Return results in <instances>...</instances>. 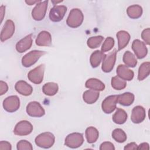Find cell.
<instances>
[{"label":"cell","mask_w":150,"mask_h":150,"mask_svg":"<svg viewBox=\"0 0 150 150\" xmlns=\"http://www.w3.org/2000/svg\"><path fill=\"white\" fill-rule=\"evenodd\" d=\"M118 39V50H121L127 46L130 40V35L125 30H120L117 33Z\"/></svg>","instance_id":"obj_20"},{"label":"cell","mask_w":150,"mask_h":150,"mask_svg":"<svg viewBox=\"0 0 150 150\" xmlns=\"http://www.w3.org/2000/svg\"><path fill=\"white\" fill-rule=\"evenodd\" d=\"M87 88L90 90H93L97 91H103L105 89L104 84L100 80L95 78H91L88 79L85 84Z\"/></svg>","instance_id":"obj_21"},{"label":"cell","mask_w":150,"mask_h":150,"mask_svg":"<svg viewBox=\"0 0 150 150\" xmlns=\"http://www.w3.org/2000/svg\"><path fill=\"white\" fill-rule=\"evenodd\" d=\"M125 150H131V149H138V145L135 142H131L125 145L124 148Z\"/></svg>","instance_id":"obj_40"},{"label":"cell","mask_w":150,"mask_h":150,"mask_svg":"<svg viewBox=\"0 0 150 150\" xmlns=\"http://www.w3.org/2000/svg\"><path fill=\"white\" fill-rule=\"evenodd\" d=\"M114 45V40L111 37H108L105 40L101 47V52L103 53L108 52L112 49Z\"/></svg>","instance_id":"obj_34"},{"label":"cell","mask_w":150,"mask_h":150,"mask_svg":"<svg viewBox=\"0 0 150 150\" xmlns=\"http://www.w3.org/2000/svg\"><path fill=\"white\" fill-rule=\"evenodd\" d=\"M127 120V112L121 108H117L116 112L112 115V121L117 124H122Z\"/></svg>","instance_id":"obj_27"},{"label":"cell","mask_w":150,"mask_h":150,"mask_svg":"<svg viewBox=\"0 0 150 150\" xmlns=\"http://www.w3.org/2000/svg\"><path fill=\"white\" fill-rule=\"evenodd\" d=\"M35 43L39 46H50L52 44V36L50 33L46 30L41 31L38 34Z\"/></svg>","instance_id":"obj_16"},{"label":"cell","mask_w":150,"mask_h":150,"mask_svg":"<svg viewBox=\"0 0 150 150\" xmlns=\"http://www.w3.org/2000/svg\"><path fill=\"white\" fill-rule=\"evenodd\" d=\"M45 68V64H42L31 70L28 74V79L32 83L36 84L41 83L43 79Z\"/></svg>","instance_id":"obj_5"},{"label":"cell","mask_w":150,"mask_h":150,"mask_svg":"<svg viewBox=\"0 0 150 150\" xmlns=\"http://www.w3.org/2000/svg\"><path fill=\"white\" fill-rule=\"evenodd\" d=\"M18 150H32L33 146L32 144L26 140H21L16 145Z\"/></svg>","instance_id":"obj_35"},{"label":"cell","mask_w":150,"mask_h":150,"mask_svg":"<svg viewBox=\"0 0 150 150\" xmlns=\"http://www.w3.org/2000/svg\"><path fill=\"white\" fill-rule=\"evenodd\" d=\"M127 13L131 19H138L140 18L142 14V8L138 5H131L128 7Z\"/></svg>","instance_id":"obj_24"},{"label":"cell","mask_w":150,"mask_h":150,"mask_svg":"<svg viewBox=\"0 0 150 150\" xmlns=\"http://www.w3.org/2000/svg\"><path fill=\"white\" fill-rule=\"evenodd\" d=\"M0 149L1 150H11L12 146L11 144L5 141H2L0 142Z\"/></svg>","instance_id":"obj_38"},{"label":"cell","mask_w":150,"mask_h":150,"mask_svg":"<svg viewBox=\"0 0 150 150\" xmlns=\"http://www.w3.org/2000/svg\"><path fill=\"white\" fill-rule=\"evenodd\" d=\"M67 11V7L64 5H54L50 10L49 16L52 22H57L62 21Z\"/></svg>","instance_id":"obj_10"},{"label":"cell","mask_w":150,"mask_h":150,"mask_svg":"<svg viewBox=\"0 0 150 150\" xmlns=\"http://www.w3.org/2000/svg\"><path fill=\"white\" fill-rule=\"evenodd\" d=\"M83 19L84 15L81 11L78 8H74L70 11L66 23L70 28H76L81 25Z\"/></svg>","instance_id":"obj_1"},{"label":"cell","mask_w":150,"mask_h":150,"mask_svg":"<svg viewBox=\"0 0 150 150\" xmlns=\"http://www.w3.org/2000/svg\"><path fill=\"white\" fill-rule=\"evenodd\" d=\"M45 54V52L34 50L26 53L22 58V64L25 67H29L33 65L39 59Z\"/></svg>","instance_id":"obj_3"},{"label":"cell","mask_w":150,"mask_h":150,"mask_svg":"<svg viewBox=\"0 0 150 150\" xmlns=\"http://www.w3.org/2000/svg\"><path fill=\"white\" fill-rule=\"evenodd\" d=\"M149 66L150 63L149 62H144L141 64L138 69V80L139 81H142L146 78L149 74Z\"/></svg>","instance_id":"obj_29"},{"label":"cell","mask_w":150,"mask_h":150,"mask_svg":"<svg viewBox=\"0 0 150 150\" xmlns=\"http://www.w3.org/2000/svg\"><path fill=\"white\" fill-rule=\"evenodd\" d=\"M104 56L105 54L101 51H100L98 50L94 51L91 54L90 59V64L92 67L96 68L98 67L100 65L101 62L103 61Z\"/></svg>","instance_id":"obj_25"},{"label":"cell","mask_w":150,"mask_h":150,"mask_svg":"<svg viewBox=\"0 0 150 150\" xmlns=\"http://www.w3.org/2000/svg\"><path fill=\"white\" fill-rule=\"evenodd\" d=\"M100 96V93L97 91L93 90H88L84 92L83 94V98L87 104H91L97 101Z\"/></svg>","instance_id":"obj_23"},{"label":"cell","mask_w":150,"mask_h":150,"mask_svg":"<svg viewBox=\"0 0 150 150\" xmlns=\"http://www.w3.org/2000/svg\"><path fill=\"white\" fill-rule=\"evenodd\" d=\"M32 35H28L21 39L16 44V49L19 53H23L29 49L32 45Z\"/></svg>","instance_id":"obj_17"},{"label":"cell","mask_w":150,"mask_h":150,"mask_svg":"<svg viewBox=\"0 0 150 150\" xmlns=\"http://www.w3.org/2000/svg\"><path fill=\"white\" fill-rule=\"evenodd\" d=\"M20 106V100L17 96H11L6 97L3 101V107L9 112L17 111Z\"/></svg>","instance_id":"obj_11"},{"label":"cell","mask_w":150,"mask_h":150,"mask_svg":"<svg viewBox=\"0 0 150 150\" xmlns=\"http://www.w3.org/2000/svg\"><path fill=\"white\" fill-rule=\"evenodd\" d=\"M146 112L145 108L141 105H137L134 107L132 110L131 120L134 124L142 122L145 118Z\"/></svg>","instance_id":"obj_15"},{"label":"cell","mask_w":150,"mask_h":150,"mask_svg":"<svg viewBox=\"0 0 150 150\" xmlns=\"http://www.w3.org/2000/svg\"><path fill=\"white\" fill-rule=\"evenodd\" d=\"M99 137L98 130L94 127H89L86 130V137L87 142L90 144L96 142Z\"/></svg>","instance_id":"obj_28"},{"label":"cell","mask_w":150,"mask_h":150,"mask_svg":"<svg viewBox=\"0 0 150 150\" xmlns=\"http://www.w3.org/2000/svg\"><path fill=\"white\" fill-rule=\"evenodd\" d=\"M104 39V37L102 36H93L88 39L87 44V46L91 49H95L100 46L101 42Z\"/></svg>","instance_id":"obj_33"},{"label":"cell","mask_w":150,"mask_h":150,"mask_svg":"<svg viewBox=\"0 0 150 150\" xmlns=\"http://www.w3.org/2000/svg\"><path fill=\"white\" fill-rule=\"evenodd\" d=\"M100 150H114L115 147L112 143L110 142H104L100 145Z\"/></svg>","instance_id":"obj_37"},{"label":"cell","mask_w":150,"mask_h":150,"mask_svg":"<svg viewBox=\"0 0 150 150\" xmlns=\"http://www.w3.org/2000/svg\"><path fill=\"white\" fill-rule=\"evenodd\" d=\"M122 60L125 65L129 67H134L137 64V60L135 56L129 51H126L124 53Z\"/></svg>","instance_id":"obj_30"},{"label":"cell","mask_w":150,"mask_h":150,"mask_svg":"<svg viewBox=\"0 0 150 150\" xmlns=\"http://www.w3.org/2000/svg\"><path fill=\"white\" fill-rule=\"evenodd\" d=\"M117 52V50L114 49L108 54H105L101 66L102 70L104 72L109 73L113 69L116 60Z\"/></svg>","instance_id":"obj_6"},{"label":"cell","mask_w":150,"mask_h":150,"mask_svg":"<svg viewBox=\"0 0 150 150\" xmlns=\"http://www.w3.org/2000/svg\"><path fill=\"white\" fill-rule=\"evenodd\" d=\"M48 1H40L36 5L32 11V16L35 21L42 20L46 15Z\"/></svg>","instance_id":"obj_8"},{"label":"cell","mask_w":150,"mask_h":150,"mask_svg":"<svg viewBox=\"0 0 150 150\" xmlns=\"http://www.w3.org/2000/svg\"><path fill=\"white\" fill-rule=\"evenodd\" d=\"M149 36H150V29L146 28L144 29L141 33L142 39L144 40L146 44L149 45Z\"/></svg>","instance_id":"obj_36"},{"label":"cell","mask_w":150,"mask_h":150,"mask_svg":"<svg viewBox=\"0 0 150 150\" xmlns=\"http://www.w3.org/2000/svg\"><path fill=\"white\" fill-rule=\"evenodd\" d=\"M118 95H112L107 97L103 101L101 108L105 114L112 112L116 108Z\"/></svg>","instance_id":"obj_12"},{"label":"cell","mask_w":150,"mask_h":150,"mask_svg":"<svg viewBox=\"0 0 150 150\" xmlns=\"http://www.w3.org/2000/svg\"><path fill=\"white\" fill-rule=\"evenodd\" d=\"M15 32V24L12 20H7L1 32V40L4 42L10 39L13 35Z\"/></svg>","instance_id":"obj_14"},{"label":"cell","mask_w":150,"mask_h":150,"mask_svg":"<svg viewBox=\"0 0 150 150\" xmlns=\"http://www.w3.org/2000/svg\"><path fill=\"white\" fill-rule=\"evenodd\" d=\"M59 90V87L57 83L54 82H49L45 83L43 87L42 91L45 95L53 96L55 95Z\"/></svg>","instance_id":"obj_26"},{"label":"cell","mask_w":150,"mask_h":150,"mask_svg":"<svg viewBox=\"0 0 150 150\" xmlns=\"http://www.w3.org/2000/svg\"><path fill=\"white\" fill-rule=\"evenodd\" d=\"M84 142L83 135L81 133L73 132L69 134L65 138L64 144L71 148H77L82 145Z\"/></svg>","instance_id":"obj_4"},{"label":"cell","mask_w":150,"mask_h":150,"mask_svg":"<svg viewBox=\"0 0 150 150\" xmlns=\"http://www.w3.org/2000/svg\"><path fill=\"white\" fill-rule=\"evenodd\" d=\"M55 141L54 135L49 132H46L38 135L35 139L37 146L43 148H49L52 147Z\"/></svg>","instance_id":"obj_2"},{"label":"cell","mask_w":150,"mask_h":150,"mask_svg":"<svg viewBox=\"0 0 150 150\" xmlns=\"http://www.w3.org/2000/svg\"><path fill=\"white\" fill-rule=\"evenodd\" d=\"M41 1H26L25 2L29 5H32L36 3L38 4L39 2H40Z\"/></svg>","instance_id":"obj_43"},{"label":"cell","mask_w":150,"mask_h":150,"mask_svg":"<svg viewBox=\"0 0 150 150\" xmlns=\"http://www.w3.org/2000/svg\"><path fill=\"white\" fill-rule=\"evenodd\" d=\"M111 86L113 88L117 90H121L125 88L127 86L126 81L119 77L118 76L112 77L111 81Z\"/></svg>","instance_id":"obj_31"},{"label":"cell","mask_w":150,"mask_h":150,"mask_svg":"<svg viewBox=\"0 0 150 150\" xmlns=\"http://www.w3.org/2000/svg\"><path fill=\"white\" fill-rule=\"evenodd\" d=\"M32 131L33 126L32 124L26 120H22L16 124L13 132L16 135L25 136L30 134Z\"/></svg>","instance_id":"obj_7"},{"label":"cell","mask_w":150,"mask_h":150,"mask_svg":"<svg viewBox=\"0 0 150 150\" xmlns=\"http://www.w3.org/2000/svg\"><path fill=\"white\" fill-rule=\"evenodd\" d=\"M54 5H55V4H57V3H59V2H62V1H52Z\"/></svg>","instance_id":"obj_44"},{"label":"cell","mask_w":150,"mask_h":150,"mask_svg":"<svg viewBox=\"0 0 150 150\" xmlns=\"http://www.w3.org/2000/svg\"><path fill=\"white\" fill-rule=\"evenodd\" d=\"M27 114L32 117H41L45 114L44 108L37 101H31L26 106Z\"/></svg>","instance_id":"obj_9"},{"label":"cell","mask_w":150,"mask_h":150,"mask_svg":"<svg viewBox=\"0 0 150 150\" xmlns=\"http://www.w3.org/2000/svg\"><path fill=\"white\" fill-rule=\"evenodd\" d=\"M5 6L4 5H2L0 7V12H1V22H2V20L4 19V15L5 14Z\"/></svg>","instance_id":"obj_42"},{"label":"cell","mask_w":150,"mask_h":150,"mask_svg":"<svg viewBox=\"0 0 150 150\" xmlns=\"http://www.w3.org/2000/svg\"><path fill=\"white\" fill-rule=\"evenodd\" d=\"M138 149H142V150H149V144L146 142L141 143L138 146Z\"/></svg>","instance_id":"obj_41"},{"label":"cell","mask_w":150,"mask_h":150,"mask_svg":"<svg viewBox=\"0 0 150 150\" xmlns=\"http://www.w3.org/2000/svg\"><path fill=\"white\" fill-rule=\"evenodd\" d=\"M117 76L125 81H130L132 80L134 73V71L124 64H120L117 68Z\"/></svg>","instance_id":"obj_18"},{"label":"cell","mask_w":150,"mask_h":150,"mask_svg":"<svg viewBox=\"0 0 150 150\" xmlns=\"http://www.w3.org/2000/svg\"><path fill=\"white\" fill-rule=\"evenodd\" d=\"M8 90V86L6 83L2 80L0 81V95L2 96Z\"/></svg>","instance_id":"obj_39"},{"label":"cell","mask_w":150,"mask_h":150,"mask_svg":"<svg viewBox=\"0 0 150 150\" xmlns=\"http://www.w3.org/2000/svg\"><path fill=\"white\" fill-rule=\"evenodd\" d=\"M112 138L115 141L122 143L127 140V135L122 129L116 128L112 132Z\"/></svg>","instance_id":"obj_32"},{"label":"cell","mask_w":150,"mask_h":150,"mask_svg":"<svg viewBox=\"0 0 150 150\" xmlns=\"http://www.w3.org/2000/svg\"><path fill=\"white\" fill-rule=\"evenodd\" d=\"M134 101V95L131 93L126 92L117 96L118 103L123 106H129L133 103Z\"/></svg>","instance_id":"obj_22"},{"label":"cell","mask_w":150,"mask_h":150,"mask_svg":"<svg viewBox=\"0 0 150 150\" xmlns=\"http://www.w3.org/2000/svg\"><path fill=\"white\" fill-rule=\"evenodd\" d=\"M15 88L18 93L25 96L30 95L33 91L32 87L23 80L17 81L15 85Z\"/></svg>","instance_id":"obj_19"},{"label":"cell","mask_w":150,"mask_h":150,"mask_svg":"<svg viewBox=\"0 0 150 150\" xmlns=\"http://www.w3.org/2000/svg\"><path fill=\"white\" fill-rule=\"evenodd\" d=\"M132 49L138 59L144 58L148 53L145 43L139 39H135L132 43Z\"/></svg>","instance_id":"obj_13"}]
</instances>
